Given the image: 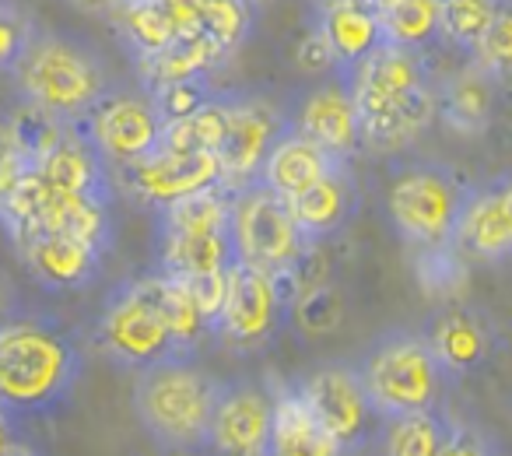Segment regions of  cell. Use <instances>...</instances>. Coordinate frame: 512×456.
Instances as JSON below:
<instances>
[{
  "instance_id": "7bdbcfd3",
  "label": "cell",
  "mask_w": 512,
  "mask_h": 456,
  "mask_svg": "<svg viewBox=\"0 0 512 456\" xmlns=\"http://www.w3.org/2000/svg\"><path fill=\"white\" fill-rule=\"evenodd\" d=\"M11 456H43L39 449H32V446H25V442H18V449Z\"/></svg>"
},
{
  "instance_id": "52a82bcc",
  "label": "cell",
  "mask_w": 512,
  "mask_h": 456,
  "mask_svg": "<svg viewBox=\"0 0 512 456\" xmlns=\"http://www.w3.org/2000/svg\"><path fill=\"white\" fill-rule=\"evenodd\" d=\"M470 183H463L449 165L418 158L393 169L386 190V214L404 243L421 246L453 243V228L467 204Z\"/></svg>"
},
{
  "instance_id": "8d00e7d4",
  "label": "cell",
  "mask_w": 512,
  "mask_h": 456,
  "mask_svg": "<svg viewBox=\"0 0 512 456\" xmlns=\"http://www.w3.org/2000/svg\"><path fill=\"white\" fill-rule=\"evenodd\" d=\"M32 39H36V22L15 0H0V74H15Z\"/></svg>"
},
{
  "instance_id": "d6986e66",
  "label": "cell",
  "mask_w": 512,
  "mask_h": 456,
  "mask_svg": "<svg viewBox=\"0 0 512 456\" xmlns=\"http://www.w3.org/2000/svg\"><path fill=\"white\" fill-rule=\"evenodd\" d=\"M421 334L428 337V344H432L435 358H439L449 379L474 372L477 365L488 362L491 348H495L491 320L481 309L463 306V302H446Z\"/></svg>"
},
{
  "instance_id": "4dcf8cb0",
  "label": "cell",
  "mask_w": 512,
  "mask_h": 456,
  "mask_svg": "<svg viewBox=\"0 0 512 456\" xmlns=\"http://www.w3.org/2000/svg\"><path fill=\"white\" fill-rule=\"evenodd\" d=\"M0 127H4L8 141L18 148V155H22L29 165H36L39 158H43L46 151H50L53 144L60 141V134L67 130V123L53 120L50 113L29 106V102H22V106H18L15 113L8 116V120L0 123Z\"/></svg>"
},
{
  "instance_id": "e0dca14e",
  "label": "cell",
  "mask_w": 512,
  "mask_h": 456,
  "mask_svg": "<svg viewBox=\"0 0 512 456\" xmlns=\"http://www.w3.org/2000/svg\"><path fill=\"white\" fill-rule=\"evenodd\" d=\"M453 246L463 257L477 260L512 257V176L470 186L467 204L453 228Z\"/></svg>"
},
{
  "instance_id": "2e32d148",
  "label": "cell",
  "mask_w": 512,
  "mask_h": 456,
  "mask_svg": "<svg viewBox=\"0 0 512 456\" xmlns=\"http://www.w3.org/2000/svg\"><path fill=\"white\" fill-rule=\"evenodd\" d=\"M288 127L299 130L313 144H320L327 155L351 162L365 144H362V120H358L355 92H351L348 74L306 92V99L299 102Z\"/></svg>"
},
{
  "instance_id": "4fadbf2b",
  "label": "cell",
  "mask_w": 512,
  "mask_h": 456,
  "mask_svg": "<svg viewBox=\"0 0 512 456\" xmlns=\"http://www.w3.org/2000/svg\"><path fill=\"white\" fill-rule=\"evenodd\" d=\"M295 393L302 397V404L309 407L320 428L327 435H334L348 453L362 449L376 425V411L369 404V393L358 376V365H341L330 362L320 369L306 372L295 383Z\"/></svg>"
},
{
  "instance_id": "ee69618b",
  "label": "cell",
  "mask_w": 512,
  "mask_h": 456,
  "mask_svg": "<svg viewBox=\"0 0 512 456\" xmlns=\"http://www.w3.org/2000/svg\"><path fill=\"white\" fill-rule=\"evenodd\" d=\"M246 4H249V8H253V11H264V8H271L274 0H246Z\"/></svg>"
},
{
  "instance_id": "74e56055",
  "label": "cell",
  "mask_w": 512,
  "mask_h": 456,
  "mask_svg": "<svg viewBox=\"0 0 512 456\" xmlns=\"http://www.w3.org/2000/svg\"><path fill=\"white\" fill-rule=\"evenodd\" d=\"M295 64H299V71H306V74L337 71V57H334V50H330L327 36L316 29V22H313V29L299 39V46H295Z\"/></svg>"
},
{
  "instance_id": "277c9868",
  "label": "cell",
  "mask_w": 512,
  "mask_h": 456,
  "mask_svg": "<svg viewBox=\"0 0 512 456\" xmlns=\"http://www.w3.org/2000/svg\"><path fill=\"white\" fill-rule=\"evenodd\" d=\"M15 81L29 106L43 109L67 127L85 120L95 102L113 92L106 60L92 46L53 29H36V39L15 67Z\"/></svg>"
},
{
  "instance_id": "9a60e30c",
  "label": "cell",
  "mask_w": 512,
  "mask_h": 456,
  "mask_svg": "<svg viewBox=\"0 0 512 456\" xmlns=\"http://www.w3.org/2000/svg\"><path fill=\"white\" fill-rule=\"evenodd\" d=\"M274 432V393L260 383H221L207 449L214 456H267Z\"/></svg>"
},
{
  "instance_id": "836d02e7",
  "label": "cell",
  "mask_w": 512,
  "mask_h": 456,
  "mask_svg": "<svg viewBox=\"0 0 512 456\" xmlns=\"http://www.w3.org/2000/svg\"><path fill=\"white\" fill-rule=\"evenodd\" d=\"M221 134H225V102L214 95L200 113L186 116L179 123H165L162 148L172 151H214L218 155Z\"/></svg>"
},
{
  "instance_id": "60d3db41",
  "label": "cell",
  "mask_w": 512,
  "mask_h": 456,
  "mask_svg": "<svg viewBox=\"0 0 512 456\" xmlns=\"http://www.w3.org/2000/svg\"><path fill=\"white\" fill-rule=\"evenodd\" d=\"M18 449V421L0 407V456H11Z\"/></svg>"
},
{
  "instance_id": "603a6c76",
  "label": "cell",
  "mask_w": 512,
  "mask_h": 456,
  "mask_svg": "<svg viewBox=\"0 0 512 456\" xmlns=\"http://www.w3.org/2000/svg\"><path fill=\"white\" fill-rule=\"evenodd\" d=\"M341 158L327 155L320 144H313L309 137H302L299 130L288 127L285 134L274 141L271 155L264 158V169H260V183L267 190H274L278 197L295 200L316 186L330 169H337Z\"/></svg>"
},
{
  "instance_id": "e575fe53",
  "label": "cell",
  "mask_w": 512,
  "mask_h": 456,
  "mask_svg": "<svg viewBox=\"0 0 512 456\" xmlns=\"http://www.w3.org/2000/svg\"><path fill=\"white\" fill-rule=\"evenodd\" d=\"M344 320V299L337 288L330 285H313V288H302L292 302V323L306 334L320 337L337 330Z\"/></svg>"
},
{
  "instance_id": "ac0fdd59",
  "label": "cell",
  "mask_w": 512,
  "mask_h": 456,
  "mask_svg": "<svg viewBox=\"0 0 512 456\" xmlns=\"http://www.w3.org/2000/svg\"><path fill=\"white\" fill-rule=\"evenodd\" d=\"M22 253L29 274L50 292H78L92 285L102 271L106 250L85 243V239L60 236V232H39L15 246Z\"/></svg>"
},
{
  "instance_id": "1f68e13d",
  "label": "cell",
  "mask_w": 512,
  "mask_h": 456,
  "mask_svg": "<svg viewBox=\"0 0 512 456\" xmlns=\"http://www.w3.org/2000/svg\"><path fill=\"white\" fill-rule=\"evenodd\" d=\"M470 64L481 74H488L495 88L512 92V0H502L495 22L488 25L484 39L470 53Z\"/></svg>"
},
{
  "instance_id": "30bf717a",
  "label": "cell",
  "mask_w": 512,
  "mask_h": 456,
  "mask_svg": "<svg viewBox=\"0 0 512 456\" xmlns=\"http://www.w3.org/2000/svg\"><path fill=\"white\" fill-rule=\"evenodd\" d=\"M295 288L288 278L256 271L235 260L225 278V302L214 320V337L232 351H260L292 320Z\"/></svg>"
},
{
  "instance_id": "484cf974",
  "label": "cell",
  "mask_w": 512,
  "mask_h": 456,
  "mask_svg": "<svg viewBox=\"0 0 512 456\" xmlns=\"http://www.w3.org/2000/svg\"><path fill=\"white\" fill-rule=\"evenodd\" d=\"M495 92L488 74L470 64L439 81V116L456 134H481L495 113Z\"/></svg>"
},
{
  "instance_id": "d6a6232c",
  "label": "cell",
  "mask_w": 512,
  "mask_h": 456,
  "mask_svg": "<svg viewBox=\"0 0 512 456\" xmlns=\"http://www.w3.org/2000/svg\"><path fill=\"white\" fill-rule=\"evenodd\" d=\"M414 271H418V285L425 288L432 299H449L463 288L467 281V264H463V253L453 243L439 246H421L418 257H414Z\"/></svg>"
},
{
  "instance_id": "5bb4252c",
  "label": "cell",
  "mask_w": 512,
  "mask_h": 456,
  "mask_svg": "<svg viewBox=\"0 0 512 456\" xmlns=\"http://www.w3.org/2000/svg\"><path fill=\"white\" fill-rule=\"evenodd\" d=\"M120 186L141 204L162 207L221 186V162L214 151H172L158 144L148 158L116 169Z\"/></svg>"
},
{
  "instance_id": "f35d334b",
  "label": "cell",
  "mask_w": 512,
  "mask_h": 456,
  "mask_svg": "<svg viewBox=\"0 0 512 456\" xmlns=\"http://www.w3.org/2000/svg\"><path fill=\"white\" fill-rule=\"evenodd\" d=\"M29 169H32V165L18 155V148L8 141V134H4V127H0V211H4V204L11 200L15 186L22 183V176Z\"/></svg>"
},
{
  "instance_id": "4316f807",
  "label": "cell",
  "mask_w": 512,
  "mask_h": 456,
  "mask_svg": "<svg viewBox=\"0 0 512 456\" xmlns=\"http://www.w3.org/2000/svg\"><path fill=\"white\" fill-rule=\"evenodd\" d=\"M453 428L456 421L449 414H442L439 407L435 411L383 418L376 432L379 456H439L446 449Z\"/></svg>"
},
{
  "instance_id": "9c48e42d",
  "label": "cell",
  "mask_w": 512,
  "mask_h": 456,
  "mask_svg": "<svg viewBox=\"0 0 512 456\" xmlns=\"http://www.w3.org/2000/svg\"><path fill=\"white\" fill-rule=\"evenodd\" d=\"M95 344L113 365L130 372H144L151 365L165 362L179 351L162 309L148 288V278H130L113 288L95 320Z\"/></svg>"
},
{
  "instance_id": "ab89813d",
  "label": "cell",
  "mask_w": 512,
  "mask_h": 456,
  "mask_svg": "<svg viewBox=\"0 0 512 456\" xmlns=\"http://www.w3.org/2000/svg\"><path fill=\"white\" fill-rule=\"evenodd\" d=\"M439 456H498V449H495V442H491L488 435L477 432V428L456 425L446 442V449H442Z\"/></svg>"
},
{
  "instance_id": "b9f144b4",
  "label": "cell",
  "mask_w": 512,
  "mask_h": 456,
  "mask_svg": "<svg viewBox=\"0 0 512 456\" xmlns=\"http://www.w3.org/2000/svg\"><path fill=\"white\" fill-rule=\"evenodd\" d=\"M78 8L85 11H95V15H106V11H116L120 8V0H74Z\"/></svg>"
},
{
  "instance_id": "f546056e",
  "label": "cell",
  "mask_w": 512,
  "mask_h": 456,
  "mask_svg": "<svg viewBox=\"0 0 512 456\" xmlns=\"http://www.w3.org/2000/svg\"><path fill=\"white\" fill-rule=\"evenodd\" d=\"M253 22H256V11L249 8L246 0H207L197 29L204 32L214 50L228 60L249 39Z\"/></svg>"
},
{
  "instance_id": "6da1fadb",
  "label": "cell",
  "mask_w": 512,
  "mask_h": 456,
  "mask_svg": "<svg viewBox=\"0 0 512 456\" xmlns=\"http://www.w3.org/2000/svg\"><path fill=\"white\" fill-rule=\"evenodd\" d=\"M81 372L85 351L64 323L50 316L0 320V407L18 425L64 411Z\"/></svg>"
},
{
  "instance_id": "44dd1931",
  "label": "cell",
  "mask_w": 512,
  "mask_h": 456,
  "mask_svg": "<svg viewBox=\"0 0 512 456\" xmlns=\"http://www.w3.org/2000/svg\"><path fill=\"white\" fill-rule=\"evenodd\" d=\"M32 169L57 193L113 200V169H109L106 158L95 151V144L78 127H67L60 134V141Z\"/></svg>"
},
{
  "instance_id": "d590c367",
  "label": "cell",
  "mask_w": 512,
  "mask_h": 456,
  "mask_svg": "<svg viewBox=\"0 0 512 456\" xmlns=\"http://www.w3.org/2000/svg\"><path fill=\"white\" fill-rule=\"evenodd\" d=\"M151 102H155L158 116H162L165 123H179L186 120V116L200 113V109L207 106V102L214 99L211 85H207V78H186V81H172V85H162L155 88V92H148Z\"/></svg>"
},
{
  "instance_id": "f6af8a7d",
  "label": "cell",
  "mask_w": 512,
  "mask_h": 456,
  "mask_svg": "<svg viewBox=\"0 0 512 456\" xmlns=\"http://www.w3.org/2000/svg\"><path fill=\"white\" fill-rule=\"evenodd\" d=\"M372 4H376V8H379V11H383V8H390L393 0H372Z\"/></svg>"
},
{
  "instance_id": "d4e9b609",
  "label": "cell",
  "mask_w": 512,
  "mask_h": 456,
  "mask_svg": "<svg viewBox=\"0 0 512 456\" xmlns=\"http://www.w3.org/2000/svg\"><path fill=\"white\" fill-rule=\"evenodd\" d=\"M221 53L211 46V39L200 29L183 32L179 39H172L165 50H158L155 57L137 60V78H141L144 92H155L162 85H172V81H186V78H207L214 67L221 64Z\"/></svg>"
},
{
  "instance_id": "f1b7e54d",
  "label": "cell",
  "mask_w": 512,
  "mask_h": 456,
  "mask_svg": "<svg viewBox=\"0 0 512 456\" xmlns=\"http://www.w3.org/2000/svg\"><path fill=\"white\" fill-rule=\"evenodd\" d=\"M498 8H502V0H442L439 36L470 57L488 25L495 22Z\"/></svg>"
},
{
  "instance_id": "8992f818",
  "label": "cell",
  "mask_w": 512,
  "mask_h": 456,
  "mask_svg": "<svg viewBox=\"0 0 512 456\" xmlns=\"http://www.w3.org/2000/svg\"><path fill=\"white\" fill-rule=\"evenodd\" d=\"M232 193L214 186L158 211V271L179 281L225 274L232 250Z\"/></svg>"
},
{
  "instance_id": "7402d4cb",
  "label": "cell",
  "mask_w": 512,
  "mask_h": 456,
  "mask_svg": "<svg viewBox=\"0 0 512 456\" xmlns=\"http://www.w3.org/2000/svg\"><path fill=\"white\" fill-rule=\"evenodd\" d=\"M292 214L299 221L302 236L309 243H320L327 236H337L358 211V183L351 176V165L341 162L337 169H330L316 186H309L302 197L288 200Z\"/></svg>"
},
{
  "instance_id": "8fae6325",
  "label": "cell",
  "mask_w": 512,
  "mask_h": 456,
  "mask_svg": "<svg viewBox=\"0 0 512 456\" xmlns=\"http://www.w3.org/2000/svg\"><path fill=\"white\" fill-rule=\"evenodd\" d=\"M225 102V134L218 144L221 186L228 193L256 183L274 141L288 130V116L264 95H221Z\"/></svg>"
},
{
  "instance_id": "83f0119b",
  "label": "cell",
  "mask_w": 512,
  "mask_h": 456,
  "mask_svg": "<svg viewBox=\"0 0 512 456\" xmlns=\"http://www.w3.org/2000/svg\"><path fill=\"white\" fill-rule=\"evenodd\" d=\"M383 18L386 43L404 50H425L439 36L442 0H393L390 8L379 11Z\"/></svg>"
},
{
  "instance_id": "7a4b0ae2",
  "label": "cell",
  "mask_w": 512,
  "mask_h": 456,
  "mask_svg": "<svg viewBox=\"0 0 512 456\" xmlns=\"http://www.w3.org/2000/svg\"><path fill=\"white\" fill-rule=\"evenodd\" d=\"M348 78L362 120V144L372 151L407 148L439 116V81L421 50L383 43Z\"/></svg>"
},
{
  "instance_id": "7c38bea8",
  "label": "cell",
  "mask_w": 512,
  "mask_h": 456,
  "mask_svg": "<svg viewBox=\"0 0 512 456\" xmlns=\"http://www.w3.org/2000/svg\"><path fill=\"white\" fill-rule=\"evenodd\" d=\"M74 127L95 144V151L106 158L109 169H123V165L148 158L165 134V120L158 116L155 102L144 88L141 92H116L113 88Z\"/></svg>"
},
{
  "instance_id": "5b68a950",
  "label": "cell",
  "mask_w": 512,
  "mask_h": 456,
  "mask_svg": "<svg viewBox=\"0 0 512 456\" xmlns=\"http://www.w3.org/2000/svg\"><path fill=\"white\" fill-rule=\"evenodd\" d=\"M358 376L369 393L376 418L435 411L446 393V369L435 358L421 330H386L358 362Z\"/></svg>"
},
{
  "instance_id": "cb8c5ba5",
  "label": "cell",
  "mask_w": 512,
  "mask_h": 456,
  "mask_svg": "<svg viewBox=\"0 0 512 456\" xmlns=\"http://www.w3.org/2000/svg\"><path fill=\"white\" fill-rule=\"evenodd\" d=\"M267 456H351L334 435L320 428L295 386L274 397V432Z\"/></svg>"
},
{
  "instance_id": "bcb514c9",
  "label": "cell",
  "mask_w": 512,
  "mask_h": 456,
  "mask_svg": "<svg viewBox=\"0 0 512 456\" xmlns=\"http://www.w3.org/2000/svg\"><path fill=\"white\" fill-rule=\"evenodd\" d=\"M162 456H197V453H162Z\"/></svg>"
},
{
  "instance_id": "ba28073f",
  "label": "cell",
  "mask_w": 512,
  "mask_h": 456,
  "mask_svg": "<svg viewBox=\"0 0 512 456\" xmlns=\"http://www.w3.org/2000/svg\"><path fill=\"white\" fill-rule=\"evenodd\" d=\"M228 221H232L235 260L264 274H274V278L295 274L313 250V243L302 236L299 221H295L292 204L274 190H267L260 179L232 193Z\"/></svg>"
},
{
  "instance_id": "3957f363",
  "label": "cell",
  "mask_w": 512,
  "mask_h": 456,
  "mask_svg": "<svg viewBox=\"0 0 512 456\" xmlns=\"http://www.w3.org/2000/svg\"><path fill=\"white\" fill-rule=\"evenodd\" d=\"M218 393L221 379L193 362V355H172L137 372L134 414L162 453H200L207 449Z\"/></svg>"
},
{
  "instance_id": "ffe728a7",
  "label": "cell",
  "mask_w": 512,
  "mask_h": 456,
  "mask_svg": "<svg viewBox=\"0 0 512 456\" xmlns=\"http://www.w3.org/2000/svg\"><path fill=\"white\" fill-rule=\"evenodd\" d=\"M316 29L327 36L341 74H355L386 43L383 18L372 0H320Z\"/></svg>"
}]
</instances>
